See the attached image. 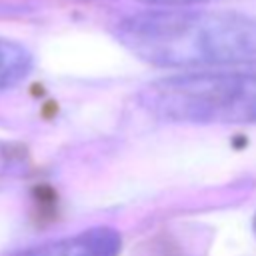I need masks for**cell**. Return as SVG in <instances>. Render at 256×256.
I'll use <instances>...</instances> for the list:
<instances>
[{"label": "cell", "mask_w": 256, "mask_h": 256, "mask_svg": "<svg viewBox=\"0 0 256 256\" xmlns=\"http://www.w3.org/2000/svg\"><path fill=\"white\" fill-rule=\"evenodd\" d=\"M116 32L140 60L162 68L256 64V18L236 12L146 10Z\"/></svg>", "instance_id": "cell-1"}, {"label": "cell", "mask_w": 256, "mask_h": 256, "mask_svg": "<svg viewBox=\"0 0 256 256\" xmlns=\"http://www.w3.org/2000/svg\"><path fill=\"white\" fill-rule=\"evenodd\" d=\"M140 106L162 122H256V70H196L152 80L140 90Z\"/></svg>", "instance_id": "cell-2"}, {"label": "cell", "mask_w": 256, "mask_h": 256, "mask_svg": "<svg viewBox=\"0 0 256 256\" xmlns=\"http://www.w3.org/2000/svg\"><path fill=\"white\" fill-rule=\"evenodd\" d=\"M120 246L122 240L118 230L110 226H96L72 236L30 246L14 256H118Z\"/></svg>", "instance_id": "cell-3"}, {"label": "cell", "mask_w": 256, "mask_h": 256, "mask_svg": "<svg viewBox=\"0 0 256 256\" xmlns=\"http://www.w3.org/2000/svg\"><path fill=\"white\" fill-rule=\"evenodd\" d=\"M30 68H32L30 52L14 40L0 38V90L16 86L20 80L26 78Z\"/></svg>", "instance_id": "cell-4"}, {"label": "cell", "mask_w": 256, "mask_h": 256, "mask_svg": "<svg viewBox=\"0 0 256 256\" xmlns=\"http://www.w3.org/2000/svg\"><path fill=\"white\" fill-rule=\"evenodd\" d=\"M10 162H12V156H10V152L6 150V146H4V144H0V174H4V172L8 170Z\"/></svg>", "instance_id": "cell-5"}, {"label": "cell", "mask_w": 256, "mask_h": 256, "mask_svg": "<svg viewBox=\"0 0 256 256\" xmlns=\"http://www.w3.org/2000/svg\"><path fill=\"white\" fill-rule=\"evenodd\" d=\"M144 2H148V4H164V6H168V4H184V2H192V0H144Z\"/></svg>", "instance_id": "cell-6"}, {"label": "cell", "mask_w": 256, "mask_h": 256, "mask_svg": "<svg viewBox=\"0 0 256 256\" xmlns=\"http://www.w3.org/2000/svg\"><path fill=\"white\" fill-rule=\"evenodd\" d=\"M254 230H256V218H254Z\"/></svg>", "instance_id": "cell-7"}]
</instances>
